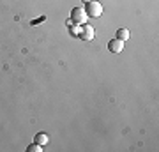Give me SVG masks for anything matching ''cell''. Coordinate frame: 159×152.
<instances>
[{
    "mask_svg": "<svg viewBox=\"0 0 159 152\" xmlns=\"http://www.w3.org/2000/svg\"><path fill=\"white\" fill-rule=\"evenodd\" d=\"M85 12H87V16H90V18H99L102 14V6L99 2H96V0H90V2H87Z\"/></svg>",
    "mask_w": 159,
    "mask_h": 152,
    "instance_id": "6da1fadb",
    "label": "cell"
},
{
    "mask_svg": "<svg viewBox=\"0 0 159 152\" xmlns=\"http://www.w3.org/2000/svg\"><path fill=\"white\" fill-rule=\"evenodd\" d=\"M87 12L83 7H74L73 11H71V21L74 23V25H85L87 21Z\"/></svg>",
    "mask_w": 159,
    "mask_h": 152,
    "instance_id": "7a4b0ae2",
    "label": "cell"
},
{
    "mask_svg": "<svg viewBox=\"0 0 159 152\" xmlns=\"http://www.w3.org/2000/svg\"><path fill=\"white\" fill-rule=\"evenodd\" d=\"M94 35H96V30H94V27L92 25H81L80 27V34H78V37L80 39H83L85 43H89V41H92L94 39Z\"/></svg>",
    "mask_w": 159,
    "mask_h": 152,
    "instance_id": "3957f363",
    "label": "cell"
},
{
    "mask_svg": "<svg viewBox=\"0 0 159 152\" xmlns=\"http://www.w3.org/2000/svg\"><path fill=\"white\" fill-rule=\"evenodd\" d=\"M108 50L111 51V53H120V51L124 50V41H120V39H111L108 43Z\"/></svg>",
    "mask_w": 159,
    "mask_h": 152,
    "instance_id": "277c9868",
    "label": "cell"
},
{
    "mask_svg": "<svg viewBox=\"0 0 159 152\" xmlns=\"http://www.w3.org/2000/svg\"><path fill=\"white\" fill-rule=\"evenodd\" d=\"M34 141H35V143H39V145L44 147L46 143L50 141V138H48V135H44V133H37V135H35V138H34Z\"/></svg>",
    "mask_w": 159,
    "mask_h": 152,
    "instance_id": "5b68a950",
    "label": "cell"
},
{
    "mask_svg": "<svg viewBox=\"0 0 159 152\" xmlns=\"http://www.w3.org/2000/svg\"><path fill=\"white\" fill-rule=\"evenodd\" d=\"M129 30H127V28H119V30H117V39H120V41H127L129 39Z\"/></svg>",
    "mask_w": 159,
    "mask_h": 152,
    "instance_id": "8992f818",
    "label": "cell"
},
{
    "mask_svg": "<svg viewBox=\"0 0 159 152\" xmlns=\"http://www.w3.org/2000/svg\"><path fill=\"white\" fill-rule=\"evenodd\" d=\"M43 150V145H39V143H32V145H29V149H27V152H41Z\"/></svg>",
    "mask_w": 159,
    "mask_h": 152,
    "instance_id": "52a82bcc",
    "label": "cell"
},
{
    "mask_svg": "<svg viewBox=\"0 0 159 152\" xmlns=\"http://www.w3.org/2000/svg\"><path fill=\"white\" fill-rule=\"evenodd\" d=\"M69 27H71V28H69V32H71L73 35H76V37H78V34H80V27H81V25H74V23H73V25H69Z\"/></svg>",
    "mask_w": 159,
    "mask_h": 152,
    "instance_id": "ba28073f",
    "label": "cell"
},
{
    "mask_svg": "<svg viewBox=\"0 0 159 152\" xmlns=\"http://www.w3.org/2000/svg\"><path fill=\"white\" fill-rule=\"evenodd\" d=\"M83 2H90V0H83Z\"/></svg>",
    "mask_w": 159,
    "mask_h": 152,
    "instance_id": "9c48e42d",
    "label": "cell"
}]
</instances>
